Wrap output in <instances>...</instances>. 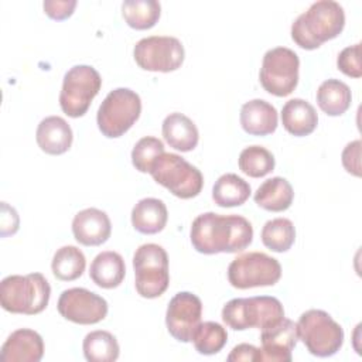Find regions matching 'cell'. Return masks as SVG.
Returning a JSON list of instances; mask_svg holds the SVG:
<instances>
[{
    "mask_svg": "<svg viewBox=\"0 0 362 362\" xmlns=\"http://www.w3.org/2000/svg\"><path fill=\"white\" fill-rule=\"evenodd\" d=\"M168 219L165 204L158 198H143L132 209V225L143 235H154L164 229Z\"/></svg>",
    "mask_w": 362,
    "mask_h": 362,
    "instance_id": "22",
    "label": "cell"
},
{
    "mask_svg": "<svg viewBox=\"0 0 362 362\" xmlns=\"http://www.w3.org/2000/svg\"><path fill=\"white\" fill-rule=\"evenodd\" d=\"M134 287L144 298L160 297L170 284L168 255L157 243H144L133 255Z\"/></svg>",
    "mask_w": 362,
    "mask_h": 362,
    "instance_id": "6",
    "label": "cell"
},
{
    "mask_svg": "<svg viewBox=\"0 0 362 362\" xmlns=\"http://www.w3.org/2000/svg\"><path fill=\"white\" fill-rule=\"evenodd\" d=\"M280 277L279 260L262 252L243 253L235 257L228 267V280L232 287L239 290L274 286Z\"/></svg>",
    "mask_w": 362,
    "mask_h": 362,
    "instance_id": "10",
    "label": "cell"
},
{
    "mask_svg": "<svg viewBox=\"0 0 362 362\" xmlns=\"http://www.w3.org/2000/svg\"><path fill=\"white\" fill-rule=\"evenodd\" d=\"M297 332L308 352L318 358L335 355L344 344L342 327L322 310L303 313L297 322Z\"/></svg>",
    "mask_w": 362,
    "mask_h": 362,
    "instance_id": "5",
    "label": "cell"
},
{
    "mask_svg": "<svg viewBox=\"0 0 362 362\" xmlns=\"http://www.w3.org/2000/svg\"><path fill=\"white\" fill-rule=\"evenodd\" d=\"M239 119L242 129L247 134L267 136L277 129L279 116L272 103L263 99H252L243 103Z\"/></svg>",
    "mask_w": 362,
    "mask_h": 362,
    "instance_id": "19",
    "label": "cell"
},
{
    "mask_svg": "<svg viewBox=\"0 0 362 362\" xmlns=\"http://www.w3.org/2000/svg\"><path fill=\"white\" fill-rule=\"evenodd\" d=\"M164 153V144L153 136L141 137L132 150V163L140 173H150L156 160Z\"/></svg>",
    "mask_w": 362,
    "mask_h": 362,
    "instance_id": "33",
    "label": "cell"
},
{
    "mask_svg": "<svg viewBox=\"0 0 362 362\" xmlns=\"http://www.w3.org/2000/svg\"><path fill=\"white\" fill-rule=\"evenodd\" d=\"M57 308L65 320L81 325H90L105 320L109 307L107 301L96 293L74 287L61 293Z\"/></svg>",
    "mask_w": 362,
    "mask_h": 362,
    "instance_id": "13",
    "label": "cell"
},
{
    "mask_svg": "<svg viewBox=\"0 0 362 362\" xmlns=\"http://www.w3.org/2000/svg\"><path fill=\"white\" fill-rule=\"evenodd\" d=\"M86 259L81 249L68 245L59 247L52 257L51 269L54 276L61 281H72L81 277L85 272Z\"/></svg>",
    "mask_w": 362,
    "mask_h": 362,
    "instance_id": "28",
    "label": "cell"
},
{
    "mask_svg": "<svg viewBox=\"0 0 362 362\" xmlns=\"http://www.w3.org/2000/svg\"><path fill=\"white\" fill-rule=\"evenodd\" d=\"M260 238L267 249L283 253L293 246L296 240V229L290 219L274 218L263 225Z\"/></svg>",
    "mask_w": 362,
    "mask_h": 362,
    "instance_id": "30",
    "label": "cell"
},
{
    "mask_svg": "<svg viewBox=\"0 0 362 362\" xmlns=\"http://www.w3.org/2000/svg\"><path fill=\"white\" fill-rule=\"evenodd\" d=\"M239 170L252 177L260 178L274 170V156L263 146H249L239 154Z\"/></svg>",
    "mask_w": 362,
    "mask_h": 362,
    "instance_id": "31",
    "label": "cell"
},
{
    "mask_svg": "<svg viewBox=\"0 0 362 362\" xmlns=\"http://www.w3.org/2000/svg\"><path fill=\"white\" fill-rule=\"evenodd\" d=\"M153 180L181 199L197 197L204 185L201 171L175 153H163L153 164Z\"/></svg>",
    "mask_w": 362,
    "mask_h": 362,
    "instance_id": "8",
    "label": "cell"
},
{
    "mask_svg": "<svg viewBox=\"0 0 362 362\" xmlns=\"http://www.w3.org/2000/svg\"><path fill=\"white\" fill-rule=\"evenodd\" d=\"M102 78L90 65H75L64 75L59 106L69 117L83 116L93 98L99 93Z\"/></svg>",
    "mask_w": 362,
    "mask_h": 362,
    "instance_id": "9",
    "label": "cell"
},
{
    "mask_svg": "<svg viewBox=\"0 0 362 362\" xmlns=\"http://www.w3.org/2000/svg\"><path fill=\"white\" fill-rule=\"evenodd\" d=\"M126 274L123 257L113 250L100 252L90 263L89 276L102 288H116L122 284Z\"/></svg>",
    "mask_w": 362,
    "mask_h": 362,
    "instance_id": "23",
    "label": "cell"
},
{
    "mask_svg": "<svg viewBox=\"0 0 362 362\" xmlns=\"http://www.w3.org/2000/svg\"><path fill=\"white\" fill-rule=\"evenodd\" d=\"M229 362H240V361H250V362H260L263 361L260 348H256L250 344H239L233 346L230 354L226 358Z\"/></svg>",
    "mask_w": 362,
    "mask_h": 362,
    "instance_id": "37",
    "label": "cell"
},
{
    "mask_svg": "<svg viewBox=\"0 0 362 362\" xmlns=\"http://www.w3.org/2000/svg\"><path fill=\"white\" fill-rule=\"evenodd\" d=\"M298 55L287 47L269 49L262 61L259 79L263 89L274 96L290 95L298 83Z\"/></svg>",
    "mask_w": 362,
    "mask_h": 362,
    "instance_id": "11",
    "label": "cell"
},
{
    "mask_svg": "<svg viewBox=\"0 0 362 362\" xmlns=\"http://www.w3.org/2000/svg\"><path fill=\"white\" fill-rule=\"evenodd\" d=\"M284 318V308L276 297L257 296L247 298H232L222 308L223 322L235 329H264Z\"/></svg>",
    "mask_w": 362,
    "mask_h": 362,
    "instance_id": "4",
    "label": "cell"
},
{
    "mask_svg": "<svg viewBox=\"0 0 362 362\" xmlns=\"http://www.w3.org/2000/svg\"><path fill=\"white\" fill-rule=\"evenodd\" d=\"M163 137L170 147L187 153L197 147L199 133L195 123L185 115L174 112L170 113L163 122Z\"/></svg>",
    "mask_w": 362,
    "mask_h": 362,
    "instance_id": "21",
    "label": "cell"
},
{
    "mask_svg": "<svg viewBox=\"0 0 362 362\" xmlns=\"http://www.w3.org/2000/svg\"><path fill=\"white\" fill-rule=\"evenodd\" d=\"M18 215L13 206H8L7 202H1V236L14 235L18 229Z\"/></svg>",
    "mask_w": 362,
    "mask_h": 362,
    "instance_id": "38",
    "label": "cell"
},
{
    "mask_svg": "<svg viewBox=\"0 0 362 362\" xmlns=\"http://www.w3.org/2000/svg\"><path fill=\"white\" fill-rule=\"evenodd\" d=\"M42 7L48 17L59 21L72 16L76 7V0H45Z\"/></svg>",
    "mask_w": 362,
    "mask_h": 362,
    "instance_id": "36",
    "label": "cell"
},
{
    "mask_svg": "<svg viewBox=\"0 0 362 362\" xmlns=\"http://www.w3.org/2000/svg\"><path fill=\"white\" fill-rule=\"evenodd\" d=\"M140 113V96L129 88H116L106 95L98 109V127L103 136L117 139L137 122Z\"/></svg>",
    "mask_w": 362,
    "mask_h": 362,
    "instance_id": "7",
    "label": "cell"
},
{
    "mask_svg": "<svg viewBox=\"0 0 362 362\" xmlns=\"http://www.w3.org/2000/svg\"><path fill=\"white\" fill-rule=\"evenodd\" d=\"M228 332L226 329L214 321H205L198 325L192 335V342L198 354L215 355L226 345Z\"/></svg>",
    "mask_w": 362,
    "mask_h": 362,
    "instance_id": "32",
    "label": "cell"
},
{
    "mask_svg": "<svg viewBox=\"0 0 362 362\" xmlns=\"http://www.w3.org/2000/svg\"><path fill=\"white\" fill-rule=\"evenodd\" d=\"M338 69L351 78H361L362 76V66H361V44L349 45L344 48L338 58H337Z\"/></svg>",
    "mask_w": 362,
    "mask_h": 362,
    "instance_id": "34",
    "label": "cell"
},
{
    "mask_svg": "<svg viewBox=\"0 0 362 362\" xmlns=\"http://www.w3.org/2000/svg\"><path fill=\"white\" fill-rule=\"evenodd\" d=\"M49 296V283L41 273L11 274L0 283V304L11 314H40L48 305Z\"/></svg>",
    "mask_w": 362,
    "mask_h": 362,
    "instance_id": "3",
    "label": "cell"
},
{
    "mask_svg": "<svg viewBox=\"0 0 362 362\" xmlns=\"http://www.w3.org/2000/svg\"><path fill=\"white\" fill-rule=\"evenodd\" d=\"M85 359L89 362H113L119 358L120 348L116 337L109 331L96 329L83 338Z\"/></svg>",
    "mask_w": 362,
    "mask_h": 362,
    "instance_id": "27",
    "label": "cell"
},
{
    "mask_svg": "<svg viewBox=\"0 0 362 362\" xmlns=\"http://www.w3.org/2000/svg\"><path fill=\"white\" fill-rule=\"evenodd\" d=\"M136 64L150 72L177 71L185 57L184 45L175 37L151 35L136 42L133 49Z\"/></svg>",
    "mask_w": 362,
    "mask_h": 362,
    "instance_id": "12",
    "label": "cell"
},
{
    "mask_svg": "<svg viewBox=\"0 0 362 362\" xmlns=\"http://www.w3.org/2000/svg\"><path fill=\"white\" fill-rule=\"evenodd\" d=\"M345 25V13L334 0H318L291 24L293 41L304 49H317L338 37Z\"/></svg>",
    "mask_w": 362,
    "mask_h": 362,
    "instance_id": "2",
    "label": "cell"
},
{
    "mask_svg": "<svg viewBox=\"0 0 362 362\" xmlns=\"http://www.w3.org/2000/svg\"><path fill=\"white\" fill-rule=\"evenodd\" d=\"M202 317V303L189 291L177 293L168 303L165 325L173 338L180 342H191Z\"/></svg>",
    "mask_w": 362,
    "mask_h": 362,
    "instance_id": "14",
    "label": "cell"
},
{
    "mask_svg": "<svg viewBox=\"0 0 362 362\" xmlns=\"http://www.w3.org/2000/svg\"><path fill=\"white\" fill-rule=\"evenodd\" d=\"M283 127L293 136L303 137L311 134L318 124V115L311 103L294 98L284 103L281 109Z\"/></svg>",
    "mask_w": 362,
    "mask_h": 362,
    "instance_id": "20",
    "label": "cell"
},
{
    "mask_svg": "<svg viewBox=\"0 0 362 362\" xmlns=\"http://www.w3.org/2000/svg\"><path fill=\"white\" fill-rule=\"evenodd\" d=\"M44 355L41 335L30 328H20L11 332L0 349V359L4 362H38Z\"/></svg>",
    "mask_w": 362,
    "mask_h": 362,
    "instance_id": "17",
    "label": "cell"
},
{
    "mask_svg": "<svg viewBox=\"0 0 362 362\" xmlns=\"http://www.w3.org/2000/svg\"><path fill=\"white\" fill-rule=\"evenodd\" d=\"M35 140L44 153L59 156L71 148L74 134L65 119L59 116H48L40 122L35 132Z\"/></svg>",
    "mask_w": 362,
    "mask_h": 362,
    "instance_id": "18",
    "label": "cell"
},
{
    "mask_svg": "<svg viewBox=\"0 0 362 362\" xmlns=\"http://www.w3.org/2000/svg\"><path fill=\"white\" fill-rule=\"evenodd\" d=\"M189 239L194 249L204 255L236 253L252 243L253 228L240 215L205 212L192 221Z\"/></svg>",
    "mask_w": 362,
    "mask_h": 362,
    "instance_id": "1",
    "label": "cell"
},
{
    "mask_svg": "<svg viewBox=\"0 0 362 362\" xmlns=\"http://www.w3.org/2000/svg\"><path fill=\"white\" fill-rule=\"evenodd\" d=\"M250 185L238 174L228 173L221 175L212 187V199L218 206H239L250 197Z\"/></svg>",
    "mask_w": 362,
    "mask_h": 362,
    "instance_id": "26",
    "label": "cell"
},
{
    "mask_svg": "<svg viewBox=\"0 0 362 362\" xmlns=\"http://www.w3.org/2000/svg\"><path fill=\"white\" fill-rule=\"evenodd\" d=\"M344 168L355 175L361 177V140H354L345 146L341 154Z\"/></svg>",
    "mask_w": 362,
    "mask_h": 362,
    "instance_id": "35",
    "label": "cell"
},
{
    "mask_svg": "<svg viewBox=\"0 0 362 362\" xmlns=\"http://www.w3.org/2000/svg\"><path fill=\"white\" fill-rule=\"evenodd\" d=\"M293 199V187L283 177H272L266 180L255 192V202L257 206L270 212H283L288 209Z\"/></svg>",
    "mask_w": 362,
    "mask_h": 362,
    "instance_id": "24",
    "label": "cell"
},
{
    "mask_svg": "<svg viewBox=\"0 0 362 362\" xmlns=\"http://www.w3.org/2000/svg\"><path fill=\"white\" fill-rule=\"evenodd\" d=\"M72 233L83 246H99L110 238L112 223L105 211L86 208L74 216Z\"/></svg>",
    "mask_w": 362,
    "mask_h": 362,
    "instance_id": "16",
    "label": "cell"
},
{
    "mask_svg": "<svg viewBox=\"0 0 362 362\" xmlns=\"http://www.w3.org/2000/svg\"><path fill=\"white\" fill-rule=\"evenodd\" d=\"M161 14V6L156 0H127L122 3V16L129 27L148 30L156 25Z\"/></svg>",
    "mask_w": 362,
    "mask_h": 362,
    "instance_id": "29",
    "label": "cell"
},
{
    "mask_svg": "<svg viewBox=\"0 0 362 362\" xmlns=\"http://www.w3.org/2000/svg\"><path fill=\"white\" fill-rule=\"evenodd\" d=\"M351 100L352 93L349 86L339 79H327L317 89V103L328 116L344 115L349 109Z\"/></svg>",
    "mask_w": 362,
    "mask_h": 362,
    "instance_id": "25",
    "label": "cell"
},
{
    "mask_svg": "<svg viewBox=\"0 0 362 362\" xmlns=\"http://www.w3.org/2000/svg\"><path fill=\"white\" fill-rule=\"evenodd\" d=\"M298 341L297 324L288 318H283L277 324L262 329V356L263 361L290 362L291 352Z\"/></svg>",
    "mask_w": 362,
    "mask_h": 362,
    "instance_id": "15",
    "label": "cell"
}]
</instances>
